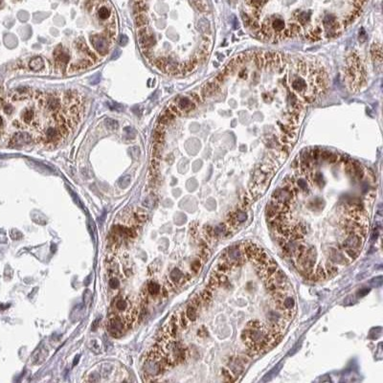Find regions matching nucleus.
<instances>
[{
	"label": "nucleus",
	"instance_id": "a878e982",
	"mask_svg": "<svg viewBox=\"0 0 383 383\" xmlns=\"http://www.w3.org/2000/svg\"><path fill=\"white\" fill-rule=\"evenodd\" d=\"M221 373H222V375L224 377V380L225 381H235V378H234L233 375H232L231 373H230V370H228V369H222L221 370Z\"/></svg>",
	"mask_w": 383,
	"mask_h": 383
},
{
	"label": "nucleus",
	"instance_id": "b1692460",
	"mask_svg": "<svg viewBox=\"0 0 383 383\" xmlns=\"http://www.w3.org/2000/svg\"><path fill=\"white\" fill-rule=\"evenodd\" d=\"M105 126H106L107 128L113 129V130H114V129H117L118 127H119V123L114 119H106Z\"/></svg>",
	"mask_w": 383,
	"mask_h": 383
},
{
	"label": "nucleus",
	"instance_id": "9d476101",
	"mask_svg": "<svg viewBox=\"0 0 383 383\" xmlns=\"http://www.w3.org/2000/svg\"><path fill=\"white\" fill-rule=\"evenodd\" d=\"M291 87H292V89L294 91H296V92L301 93L302 91L306 89V82H305L304 79L297 78L294 80H292V83H291Z\"/></svg>",
	"mask_w": 383,
	"mask_h": 383
},
{
	"label": "nucleus",
	"instance_id": "bb28decb",
	"mask_svg": "<svg viewBox=\"0 0 383 383\" xmlns=\"http://www.w3.org/2000/svg\"><path fill=\"white\" fill-rule=\"evenodd\" d=\"M339 159H340V155L335 153V152H331L327 161L328 162V163H331V164H334V163H336V162H338Z\"/></svg>",
	"mask_w": 383,
	"mask_h": 383
},
{
	"label": "nucleus",
	"instance_id": "423d86ee",
	"mask_svg": "<svg viewBox=\"0 0 383 383\" xmlns=\"http://www.w3.org/2000/svg\"><path fill=\"white\" fill-rule=\"evenodd\" d=\"M161 292L160 290V287L157 283L155 282H149L147 287H146V289L144 291L145 293V299H150V298H155L159 295V293Z\"/></svg>",
	"mask_w": 383,
	"mask_h": 383
},
{
	"label": "nucleus",
	"instance_id": "cd10ccee",
	"mask_svg": "<svg viewBox=\"0 0 383 383\" xmlns=\"http://www.w3.org/2000/svg\"><path fill=\"white\" fill-rule=\"evenodd\" d=\"M267 2V0H250V4L255 8H261L262 5Z\"/></svg>",
	"mask_w": 383,
	"mask_h": 383
},
{
	"label": "nucleus",
	"instance_id": "9b49d317",
	"mask_svg": "<svg viewBox=\"0 0 383 383\" xmlns=\"http://www.w3.org/2000/svg\"><path fill=\"white\" fill-rule=\"evenodd\" d=\"M55 58H56L57 62L58 64H61V65H64V64H66L69 61L68 54H66L65 52L61 49H58V48L55 51Z\"/></svg>",
	"mask_w": 383,
	"mask_h": 383
},
{
	"label": "nucleus",
	"instance_id": "dca6fc26",
	"mask_svg": "<svg viewBox=\"0 0 383 383\" xmlns=\"http://www.w3.org/2000/svg\"><path fill=\"white\" fill-rule=\"evenodd\" d=\"M344 249H345L346 255L353 261L355 260V259H356L360 254V250H357V249H355V248H353V247H345Z\"/></svg>",
	"mask_w": 383,
	"mask_h": 383
},
{
	"label": "nucleus",
	"instance_id": "72a5a7b5",
	"mask_svg": "<svg viewBox=\"0 0 383 383\" xmlns=\"http://www.w3.org/2000/svg\"><path fill=\"white\" fill-rule=\"evenodd\" d=\"M3 127V119H2V117L0 116V128H1Z\"/></svg>",
	"mask_w": 383,
	"mask_h": 383
},
{
	"label": "nucleus",
	"instance_id": "6e6552de",
	"mask_svg": "<svg viewBox=\"0 0 383 383\" xmlns=\"http://www.w3.org/2000/svg\"><path fill=\"white\" fill-rule=\"evenodd\" d=\"M60 137V130L55 127H48L45 130V138L48 142H55Z\"/></svg>",
	"mask_w": 383,
	"mask_h": 383
},
{
	"label": "nucleus",
	"instance_id": "f257e3e1",
	"mask_svg": "<svg viewBox=\"0 0 383 383\" xmlns=\"http://www.w3.org/2000/svg\"><path fill=\"white\" fill-rule=\"evenodd\" d=\"M172 367L160 345H156L146 355L143 362V373L147 381H154Z\"/></svg>",
	"mask_w": 383,
	"mask_h": 383
},
{
	"label": "nucleus",
	"instance_id": "412c9836",
	"mask_svg": "<svg viewBox=\"0 0 383 383\" xmlns=\"http://www.w3.org/2000/svg\"><path fill=\"white\" fill-rule=\"evenodd\" d=\"M201 264H202V261H201L200 258L196 259V260L193 261L192 262V264H191V270H192V272L193 274H197L199 272V270H200Z\"/></svg>",
	"mask_w": 383,
	"mask_h": 383
},
{
	"label": "nucleus",
	"instance_id": "c85d7f7f",
	"mask_svg": "<svg viewBox=\"0 0 383 383\" xmlns=\"http://www.w3.org/2000/svg\"><path fill=\"white\" fill-rule=\"evenodd\" d=\"M190 95H191V99L196 102V105H199V104H200V102H202V99H201L200 95H198L196 92H192Z\"/></svg>",
	"mask_w": 383,
	"mask_h": 383
},
{
	"label": "nucleus",
	"instance_id": "ddd939ff",
	"mask_svg": "<svg viewBox=\"0 0 383 383\" xmlns=\"http://www.w3.org/2000/svg\"><path fill=\"white\" fill-rule=\"evenodd\" d=\"M46 106L48 107V109L51 111H55L60 106V101H58V98L54 96L48 97V99L46 101Z\"/></svg>",
	"mask_w": 383,
	"mask_h": 383
},
{
	"label": "nucleus",
	"instance_id": "aec40b11",
	"mask_svg": "<svg viewBox=\"0 0 383 383\" xmlns=\"http://www.w3.org/2000/svg\"><path fill=\"white\" fill-rule=\"evenodd\" d=\"M34 117H35L34 111L32 109H27L23 112V114H22V121L25 122L26 124H29L34 120Z\"/></svg>",
	"mask_w": 383,
	"mask_h": 383
},
{
	"label": "nucleus",
	"instance_id": "4468645a",
	"mask_svg": "<svg viewBox=\"0 0 383 383\" xmlns=\"http://www.w3.org/2000/svg\"><path fill=\"white\" fill-rule=\"evenodd\" d=\"M200 297L202 299V304L203 305H208L210 302L212 301L213 298V290L210 289L209 287L205 288L202 292L200 293Z\"/></svg>",
	"mask_w": 383,
	"mask_h": 383
},
{
	"label": "nucleus",
	"instance_id": "6ab92c4d",
	"mask_svg": "<svg viewBox=\"0 0 383 383\" xmlns=\"http://www.w3.org/2000/svg\"><path fill=\"white\" fill-rule=\"evenodd\" d=\"M135 22H136V25L139 27V28L140 27H145L146 24L148 23L147 15H146L144 13H140L139 14H137V17L135 18Z\"/></svg>",
	"mask_w": 383,
	"mask_h": 383
},
{
	"label": "nucleus",
	"instance_id": "7c9ffc66",
	"mask_svg": "<svg viewBox=\"0 0 383 383\" xmlns=\"http://www.w3.org/2000/svg\"><path fill=\"white\" fill-rule=\"evenodd\" d=\"M297 185H298L299 189H301V190H303V191H306V189H307V185H306V180H304V179H299V180L297 181Z\"/></svg>",
	"mask_w": 383,
	"mask_h": 383
},
{
	"label": "nucleus",
	"instance_id": "0eeeda50",
	"mask_svg": "<svg viewBox=\"0 0 383 383\" xmlns=\"http://www.w3.org/2000/svg\"><path fill=\"white\" fill-rule=\"evenodd\" d=\"M198 307H196L193 304H190L188 306L186 310L184 311V313L186 315V317L188 318V320L190 322H195L196 319L197 318V312H198Z\"/></svg>",
	"mask_w": 383,
	"mask_h": 383
},
{
	"label": "nucleus",
	"instance_id": "20e7f679",
	"mask_svg": "<svg viewBox=\"0 0 383 383\" xmlns=\"http://www.w3.org/2000/svg\"><path fill=\"white\" fill-rule=\"evenodd\" d=\"M174 105H176V107L179 109V111L182 113V114L193 111L196 106V102H193L191 98L185 97V96L177 97V98L175 99V104Z\"/></svg>",
	"mask_w": 383,
	"mask_h": 383
},
{
	"label": "nucleus",
	"instance_id": "7ed1b4c3",
	"mask_svg": "<svg viewBox=\"0 0 383 383\" xmlns=\"http://www.w3.org/2000/svg\"><path fill=\"white\" fill-rule=\"evenodd\" d=\"M128 328L129 326L124 322L121 318L110 314L108 323H107V330H108L111 336L116 338L121 337L127 331Z\"/></svg>",
	"mask_w": 383,
	"mask_h": 383
},
{
	"label": "nucleus",
	"instance_id": "1a4fd4ad",
	"mask_svg": "<svg viewBox=\"0 0 383 383\" xmlns=\"http://www.w3.org/2000/svg\"><path fill=\"white\" fill-rule=\"evenodd\" d=\"M233 268H235L234 267V265L232 263H230V262H228L227 261H220L218 264H217V266H215V271H218V272H219V273H221V274H225L226 272H228V271H230V270H232V269Z\"/></svg>",
	"mask_w": 383,
	"mask_h": 383
},
{
	"label": "nucleus",
	"instance_id": "c756f323",
	"mask_svg": "<svg viewBox=\"0 0 383 383\" xmlns=\"http://www.w3.org/2000/svg\"><path fill=\"white\" fill-rule=\"evenodd\" d=\"M125 132H127V138H129V139H132V138H134L135 137V134H136V132H135V130H134V129L132 128V127H127L126 128H125Z\"/></svg>",
	"mask_w": 383,
	"mask_h": 383
},
{
	"label": "nucleus",
	"instance_id": "f3484780",
	"mask_svg": "<svg viewBox=\"0 0 383 383\" xmlns=\"http://www.w3.org/2000/svg\"><path fill=\"white\" fill-rule=\"evenodd\" d=\"M314 275H315V280H316V281H323V280H326L328 278L327 277L326 270H325V268L322 266V264H319V266H318V268H317V270H316V272H315Z\"/></svg>",
	"mask_w": 383,
	"mask_h": 383
},
{
	"label": "nucleus",
	"instance_id": "a211bd4d",
	"mask_svg": "<svg viewBox=\"0 0 383 383\" xmlns=\"http://www.w3.org/2000/svg\"><path fill=\"white\" fill-rule=\"evenodd\" d=\"M110 14H111L110 10L107 8V7H105V6L101 7L99 9V11H98V17L102 20H105L107 18H109Z\"/></svg>",
	"mask_w": 383,
	"mask_h": 383
},
{
	"label": "nucleus",
	"instance_id": "393cba45",
	"mask_svg": "<svg viewBox=\"0 0 383 383\" xmlns=\"http://www.w3.org/2000/svg\"><path fill=\"white\" fill-rule=\"evenodd\" d=\"M309 17H310L309 13H301L298 17V21L301 24H306V21H309Z\"/></svg>",
	"mask_w": 383,
	"mask_h": 383
},
{
	"label": "nucleus",
	"instance_id": "39448f33",
	"mask_svg": "<svg viewBox=\"0 0 383 383\" xmlns=\"http://www.w3.org/2000/svg\"><path fill=\"white\" fill-rule=\"evenodd\" d=\"M91 41H92L95 49L98 51L102 55H105L107 53V43L105 41V39L104 36H93L91 37Z\"/></svg>",
	"mask_w": 383,
	"mask_h": 383
},
{
	"label": "nucleus",
	"instance_id": "2eb2a0df",
	"mask_svg": "<svg viewBox=\"0 0 383 383\" xmlns=\"http://www.w3.org/2000/svg\"><path fill=\"white\" fill-rule=\"evenodd\" d=\"M325 270H326V273H327V277H328V278H330V277H332L333 275H335V274L337 273L338 268H337L335 265H334V264H333L332 262H328L326 263V268H325Z\"/></svg>",
	"mask_w": 383,
	"mask_h": 383
},
{
	"label": "nucleus",
	"instance_id": "4be33fe9",
	"mask_svg": "<svg viewBox=\"0 0 383 383\" xmlns=\"http://www.w3.org/2000/svg\"><path fill=\"white\" fill-rule=\"evenodd\" d=\"M284 306L285 309H294L295 306V301L292 297L290 296H287L284 300Z\"/></svg>",
	"mask_w": 383,
	"mask_h": 383
},
{
	"label": "nucleus",
	"instance_id": "f8f14e48",
	"mask_svg": "<svg viewBox=\"0 0 383 383\" xmlns=\"http://www.w3.org/2000/svg\"><path fill=\"white\" fill-rule=\"evenodd\" d=\"M32 140L31 136L29 134L26 133H17L15 134L13 138V143L15 145H21V144H27Z\"/></svg>",
	"mask_w": 383,
	"mask_h": 383
},
{
	"label": "nucleus",
	"instance_id": "f03ea898",
	"mask_svg": "<svg viewBox=\"0 0 383 383\" xmlns=\"http://www.w3.org/2000/svg\"><path fill=\"white\" fill-rule=\"evenodd\" d=\"M112 313L111 315H115L121 319L126 324L130 327L132 324L135 322L137 316V309L136 305L128 296L126 295H119L114 299L111 305Z\"/></svg>",
	"mask_w": 383,
	"mask_h": 383
},
{
	"label": "nucleus",
	"instance_id": "5701e85b",
	"mask_svg": "<svg viewBox=\"0 0 383 383\" xmlns=\"http://www.w3.org/2000/svg\"><path fill=\"white\" fill-rule=\"evenodd\" d=\"M30 67L33 70H39L42 67V61L40 58H35L30 61Z\"/></svg>",
	"mask_w": 383,
	"mask_h": 383
},
{
	"label": "nucleus",
	"instance_id": "473e14b6",
	"mask_svg": "<svg viewBox=\"0 0 383 383\" xmlns=\"http://www.w3.org/2000/svg\"><path fill=\"white\" fill-rule=\"evenodd\" d=\"M120 42H121L122 45H125L126 43H127V37L126 36H122L121 39H120Z\"/></svg>",
	"mask_w": 383,
	"mask_h": 383
},
{
	"label": "nucleus",
	"instance_id": "2f4dec72",
	"mask_svg": "<svg viewBox=\"0 0 383 383\" xmlns=\"http://www.w3.org/2000/svg\"><path fill=\"white\" fill-rule=\"evenodd\" d=\"M3 110H4V112H6L7 114H10V113H12V112H13L14 107H13V105H12L6 104V105H4V106H3Z\"/></svg>",
	"mask_w": 383,
	"mask_h": 383
}]
</instances>
